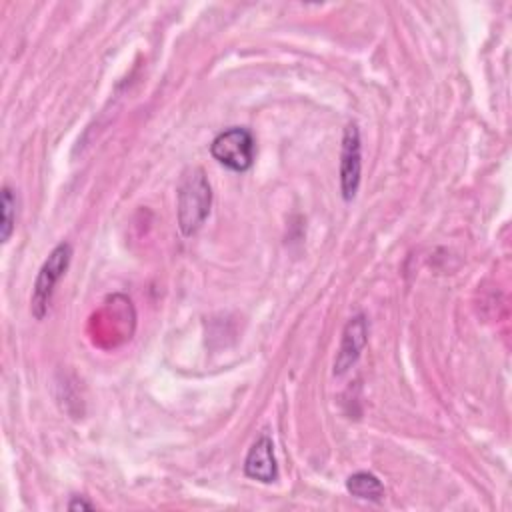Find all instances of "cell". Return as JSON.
Returning <instances> with one entry per match:
<instances>
[{"label":"cell","mask_w":512,"mask_h":512,"mask_svg":"<svg viewBox=\"0 0 512 512\" xmlns=\"http://www.w3.org/2000/svg\"><path fill=\"white\" fill-rule=\"evenodd\" d=\"M212 188L202 168H186L176 192V218L182 236H194L210 214Z\"/></svg>","instance_id":"6da1fadb"},{"label":"cell","mask_w":512,"mask_h":512,"mask_svg":"<svg viewBox=\"0 0 512 512\" xmlns=\"http://www.w3.org/2000/svg\"><path fill=\"white\" fill-rule=\"evenodd\" d=\"M70 260H72V246L68 242H60L58 246H54V250L44 260L34 280V290L30 296V310L34 318L42 320L46 316L54 288L60 282V278L66 274Z\"/></svg>","instance_id":"7a4b0ae2"},{"label":"cell","mask_w":512,"mask_h":512,"mask_svg":"<svg viewBox=\"0 0 512 512\" xmlns=\"http://www.w3.org/2000/svg\"><path fill=\"white\" fill-rule=\"evenodd\" d=\"M210 154L224 168H228L232 172H246L254 164L256 142L248 128L232 126V128H226L224 132H220L212 140Z\"/></svg>","instance_id":"3957f363"},{"label":"cell","mask_w":512,"mask_h":512,"mask_svg":"<svg viewBox=\"0 0 512 512\" xmlns=\"http://www.w3.org/2000/svg\"><path fill=\"white\" fill-rule=\"evenodd\" d=\"M362 174V146H360V130L356 124H348L342 136V152H340V192L346 202H350L360 186Z\"/></svg>","instance_id":"277c9868"},{"label":"cell","mask_w":512,"mask_h":512,"mask_svg":"<svg viewBox=\"0 0 512 512\" xmlns=\"http://www.w3.org/2000/svg\"><path fill=\"white\" fill-rule=\"evenodd\" d=\"M366 340H368V320L364 314H356L354 318H350L346 322V326L342 330L340 348L334 358V374L336 376H342L356 364L362 348L366 346Z\"/></svg>","instance_id":"5b68a950"},{"label":"cell","mask_w":512,"mask_h":512,"mask_svg":"<svg viewBox=\"0 0 512 512\" xmlns=\"http://www.w3.org/2000/svg\"><path fill=\"white\" fill-rule=\"evenodd\" d=\"M244 474L264 484H270L278 478L274 444L268 434H260L248 448V454L244 458Z\"/></svg>","instance_id":"8992f818"},{"label":"cell","mask_w":512,"mask_h":512,"mask_svg":"<svg viewBox=\"0 0 512 512\" xmlns=\"http://www.w3.org/2000/svg\"><path fill=\"white\" fill-rule=\"evenodd\" d=\"M346 490L360 500L368 502H382L384 486L372 472H354L346 480Z\"/></svg>","instance_id":"52a82bcc"},{"label":"cell","mask_w":512,"mask_h":512,"mask_svg":"<svg viewBox=\"0 0 512 512\" xmlns=\"http://www.w3.org/2000/svg\"><path fill=\"white\" fill-rule=\"evenodd\" d=\"M0 212H2V218H0V240L2 242H8L12 232H14V224H16V194L14 190L4 184L2 186V202H0Z\"/></svg>","instance_id":"ba28073f"},{"label":"cell","mask_w":512,"mask_h":512,"mask_svg":"<svg viewBox=\"0 0 512 512\" xmlns=\"http://www.w3.org/2000/svg\"><path fill=\"white\" fill-rule=\"evenodd\" d=\"M70 510H92L94 506L90 502H86L84 498H74L70 504H68Z\"/></svg>","instance_id":"9c48e42d"}]
</instances>
